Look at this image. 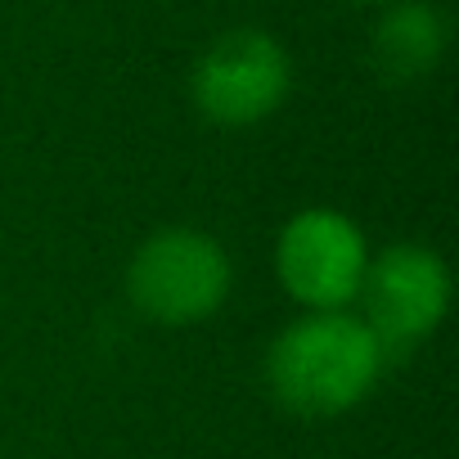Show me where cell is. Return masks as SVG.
I'll use <instances>...</instances> for the list:
<instances>
[{
  "label": "cell",
  "instance_id": "6da1fadb",
  "mask_svg": "<svg viewBox=\"0 0 459 459\" xmlns=\"http://www.w3.org/2000/svg\"><path fill=\"white\" fill-rule=\"evenodd\" d=\"M387 356L378 338L351 311H307L293 320L266 351V387L271 396L302 414L329 419L369 396Z\"/></svg>",
  "mask_w": 459,
  "mask_h": 459
},
{
  "label": "cell",
  "instance_id": "8992f818",
  "mask_svg": "<svg viewBox=\"0 0 459 459\" xmlns=\"http://www.w3.org/2000/svg\"><path fill=\"white\" fill-rule=\"evenodd\" d=\"M450 46V23L432 0H396L374 23L369 59L387 82H419L428 77Z\"/></svg>",
  "mask_w": 459,
  "mask_h": 459
},
{
  "label": "cell",
  "instance_id": "7a4b0ae2",
  "mask_svg": "<svg viewBox=\"0 0 459 459\" xmlns=\"http://www.w3.org/2000/svg\"><path fill=\"white\" fill-rule=\"evenodd\" d=\"M230 280H235V271H230L225 248L203 230H185V225L149 235L126 266L131 302L149 320L171 329L216 316L221 302L230 298Z\"/></svg>",
  "mask_w": 459,
  "mask_h": 459
},
{
  "label": "cell",
  "instance_id": "5b68a950",
  "mask_svg": "<svg viewBox=\"0 0 459 459\" xmlns=\"http://www.w3.org/2000/svg\"><path fill=\"white\" fill-rule=\"evenodd\" d=\"M369 266V248L360 225L333 207L298 212L275 244V271L293 302L307 311H342L356 302Z\"/></svg>",
  "mask_w": 459,
  "mask_h": 459
},
{
  "label": "cell",
  "instance_id": "3957f363",
  "mask_svg": "<svg viewBox=\"0 0 459 459\" xmlns=\"http://www.w3.org/2000/svg\"><path fill=\"white\" fill-rule=\"evenodd\" d=\"M293 86L289 50L262 28L221 32L189 73L194 108L216 126H257L266 122Z\"/></svg>",
  "mask_w": 459,
  "mask_h": 459
},
{
  "label": "cell",
  "instance_id": "277c9868",
  "mask_svg": "<svg viewBox=\"0 0 459 459\" xmlns=\"http://www.w3.org/2000/svg\"><path fill=\"white\" fill-rule=\"evenodd\" d=\"M365 329L378 338L383 356H405L419 347L450 307V271L423 244H392L387 253L369 257L360 293Z\"/></svg>",
  "mask_w": 459,
  "mask_h": 459
}]
</instances>
